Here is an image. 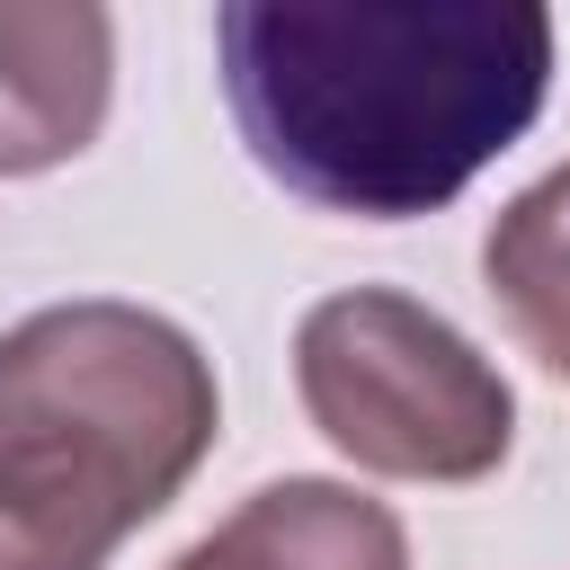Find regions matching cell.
Returning a JSON list of instances; mask_svg holds the SVG:
<instances>
[{
	"mask_svg": "<svg viewBox=\"0 0 570 570\" xmlns=\"http://www.w3.org/2000/svg\"><path fill=\"white\" fill-rule=\"evenodd\" d=\"M214 45L249 160L365 223L463 196L552 89L534 0H232Z\"/></svg>",
	"mask_w": 570,
	"mask_h": 570,
	"instance_id": "cell-1",
	"label": "cell"
},
{
	"mask_svg": "<svg viewBox=\"0 0 570 570\" xmlns=\"http://www.w3.org/2000/svg\"><path fill=\"white\" fill-rule=\"evenodd\" d=\"M205 347L142 303H53L0 330V570H107L214 445Z\"/></svg>",
	"mask_w": 570,
	"mask_h": 570,
	"instance_id": "cell-2",
	"label": "cell"
},
{
	"mask_svg": "<svg viewBox=\"0 0 570 570\" xmlns=\"http://www.w3.org/2000/svg\"><path fill=\"white\" fill-rule=\"evenodd\" d=\"M294 383L312 428L392 481H481L517 428L490 356L392 285L312 303L294 330Z\"/></svg>",
	"mask_w": 570,
	"mask_h": 570,
	"instance_id": "cell-3",
	"label": "cell"
},
{
	"mask_svg": "<svg viewBox=\"0 0 570 570\" xmlns=\"http://www.w3.org/2000/svg\"><path fill=\"white\" fill-rule=\"evenodd\" d=\"M107 62L116 27L107 9H0V178L53 169L89 151L107 116Z\"/></svg>",
	"mask_w": 570,
	"mask_h": 570,
	"instance_id": "cell-4",
	"label": "cell"
},
{
	"mask_svg": "<svg viewBox=\"0 0 570 570\" xmlns=\"http://www.w3.org/2000/svg\"><path fill=\"white\" fill-rule=\"evenodd\" d=\"M169 570H410L401 517L338 481H267Z\"/></svg>",
	"mask_w": 570,
	"mask_h": 570,
	"instance_id": "cell-5",
	"label": "cell"
},
{
	"mask_svg": "<svg viewBox=\"0 0 570 570\" xmlns=\"http://www.w3.org/2000/svg\"><path fill=\"white\" fill-rule=\"evenodd\" d=\"M481 276H490V303H499L508 338L543 374H570V169H552L543 187H525L490 223Z\"/></svg>",
	"mask_w": 570,
	"mask_h": 570,
	"instance_id": "cell-6",
	"label": "cell"
}]
</instances>
